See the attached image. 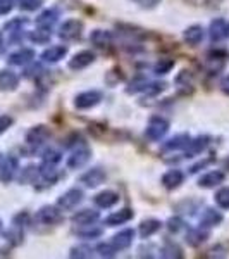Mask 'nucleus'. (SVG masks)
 Returning <instances> with one entry per match:
<instances>
[{
  "label": "nucleus",
  "mask_w": 229,
  "mask_h": 259,
  "mask_svg": "<svg viewBox=\"0 0 229 259\" xmlns=\"http://www.w3.org/2000/svg\"><path fill=\"white\" fill-rule=\"evenodd\" d=\"M66 54H68V49L64 45H53L41 54V59L45 62H59L61 59H64Z\"/></svg>",
  "instance_id": "16"
},
{
  "label": "nucleus",
  "mask_w": 229,
  "mask_h": 259,
  "mask_svg": "<svg viewBox=\"0 0 229 259\" xmlns=\"http://www.w3.org/2000/svg\"><path fill=\"white\" fill-rule=\"evenodd\" d=\"M95 204L98 207H112L114 204H118L119 200V195L116 192H110V190H105V192H100L98 195H95Z\"/></svg>",
  "instance_id": "19"
},
{
  "label": "nucleus",
  "mask_w": 229,
  "mask_h": 259,
  "mask_svg": "<svg viewBox=\"0 0 229 259\" xmlns=\"http://www.w3.org/2000/svg\"><path fill=\"white\" fill-rule=\"evenodd\" d=\"M183 180H185V175L180 169H170L162 177V183H164L165 189H178L183 183Z\"/></svg>",
  "instance_id": "17"
},
{
  "label": "nucleus",
  "mask_w": 229,
  "mask_h": 259,
  "mask_svg": "<svg viewBox=\"0 0 229 259\" xmlns=\"http://www.w3.org/2000/svg\"><path fill=\"white\" fill-rule=\"evenodd\" d=\"M103 180H105V171L100 168H93L83 175L81 183H85L86 187H98L103 183Z\"/></svg>",
  "instance_id": "12"
},
{
  "label": "nucleus",
  "mask_w": 229,
  "mask_h": 259,
  "mask_svg": "<svg viewBox=\"0 0 229 259\" xmlns=\"http://www.w3.org/2000/svg\"><path fill=\"white\" fill-rule=\"evenodd\" d=\"M167 130H169L167 121H165L164 118H160V116H153V118L150 119L145 135H147L150 140H160L162 137L167 133Z\"/></svg>",
  "instance_id": "1"
},
{
  "label": "nucleus",
  "mask_w": 229,
  "mask_h": 259,
  "mask_svg": "<svg viewBox=\"0 0 229 259\" xmlns=\"http://www.w3.org/2000/svg\"><path fill=\"white\" fill-rule=\"evenodd\" d=\"M162 257H181V250L173 242H167L165 247L162 249Z\"/></svg>",
  "instance_id": "32"
},
{
  "label": "nucleus",
  "mask_w": 229,
  "mask_h": 259,
  "mask_svg": "<svg viewBox=\"0 0 229 259\" xmlns=\"http://www.w3.org/2000/svg\"><path fill=\"white\" fill-rule=\"evenodd\" d=\"M19 85V78L16 73H12L9 69H2L0 71V90L4 92H12L16 90Z\"/></svg>",
  "instance_id": "10"
},
{
  "label": "nucleus",
  "mask_w": 229,
  "mask_h": 259,
  "mask_svg": "<svg viewBox=\"0 0 229 259\" xmlns=\"http://www.w3.org/2000/svg\"><path fill=\"white\" fill-rule=\"evenodd\" d=\"M95 220H98V212L91 211V209H83L73 216V221L76 225H88V223H93Z\"/></svg>",
  "instance_id": "23"
},
{
  "label": "nucleus",
  "mask_w": 229,
  "mask_h": 259,
  "mask_svg": "<svg viewBox=\"0 0 229 259\" xmlns=\"http://www.w3.org/2000/svg\"><path fill=\"white\" fill-rule=\"evenodd\" d=\"M220 87H222V90L226 92V94H229V74L226 78H224L222 81H220Z\"/></svg>",
  "instance_id": "43"
},
{
  "label": "nucleus",
  "mask_w": 229,
  "mask_h": 259,
  "mask_svg": "<svg viewBox=\"0 0 229 259\" xmlns=\"http://www.w3.org/2000/svg\"><path fill=\"white\" fill-rule=\"evenodd\" d=\"M59 161H61V154L57 152V150H48V152H45L43 162H52V164H57Z\"/></svg>",
  "instance_id": "38"
},
{
  "label": "nucleus",
  "mask_w": 229,
  "mask_h": 259,
  "mask_svg": "<svg viewBox=\"0 0 229 259\" xmlns=\"http://www.w3.org/2000/svg\"><path fill=\"white\" fill-rule=\"evenodd\" d=\"M50 137V132H48V128L47 126H35V128H31L30 132H28V137H26V140H28V144L30 145H41V144H45L47 142V139Z\"/></svg>",
  "instance_id": "9"
},
{
  "label": "nucleus",
  "mask_w": 229,
  "mask_h": 259,
  "mask_svg": "<svg viewBox=\"0 0 229 259\" xmlns=\"http://www.w3.org/2000/svg\"><path fill=\"white\" fill-rule=\"evenodd\" d=\"M18 166H19L18 157H14V156L6 157L2 162V168H0V182L9 183L11 180L14 178L16 171H18Z\"/></svg>",
  "instance_id": "6"
},
{
  "label": "nucleus",
  "mask_w": 229,
  "mask_h": 259,
  "mask_svg": "<svg viewBox=\"0 0 229 259\" xmlns=\"http://www.w3.org/2000/svg\"><path fill=\"white\" fill-rule=\"evenodd\" d=\"M207 145H209V137H198V139L193 140V142L190 140L188 147H186V149H188V150H186V152H188V157L197 156V154L202 152Z\"/></svg>",
  "instance_id": "25"
},
{
  "label": "nucleus",
  "mask_w": 229,
  "mask_h": 259,
  "mask_svg": "<svg viewBox=\"0 0 229 259\" xmlns=\"http://www.w3.org/2000/svg\"><path fill=\"white\" fill-rule=\"evenodd\" d=\"M159 230H160V221L147 220V221H143V223L140 225V235L143 237V239H147V237L153 235V233L159 232Z\"/></svg>",
  "instance_id": "28"
},
{
  "label": "nucleus",
  "mask_w": 229,
  "mask_h": 259,
  "mask_svg": "<svg viewBox=\"0 0 229 259\" xmlns=\"http://www.w3.org/2000/svg\"><path fill=\"white\" fill-rule=\"evenodd\" d=\"M190 144V137L188 135H178L174 139H170L169 142L164 144V150H178V149H186Z\"/></svg>",
  "instance_id": "26"
},
{
  "label": "nucleus",
  "mask_w": 229,
  "mask_h": 259,
  "mask_svg": "<svg viewBox=\"0 0 229 259\" xmlns=\"http://www.w3.org/2000/svg\"><path fill=\"white\" fill-rule=\"evenodd\" d=\"M133 218V211L131 209H121L119 212H112L109 218L105 220V223L109 227H116V225H123L126 221H130Z\"/></svg>",
  "instance_id": "20"
},
{
  "label": "nucleus",
  "mask_w": 229,
  "mask_h": 259,
  "mask_svg": "<svg viewBox=\"0 0 229 259\" xmlns=\"http://www.w3.org/2000/svg\"><path fill=\"white\" fill-rule=\"evenodd\" d=\"M207 237H209V233H207L205 230L197 228V230H191L188 235H186V242H188L190 245H198V244H202Z\"/></svg>",
  "instance_id": "30"
},
{
  "label": "nucleus",
  "mask_w": 229,
  "mask_h": 259,
  "mask_svg": "<svg viewBox=\"0 0 229 259\" xmlns=\"http://www.w3.org/2000/svg\"><path fill=\"white\" fill-rule=\"evenodd\" d=\"M215 202L222 209H229V187H224L215 194Z\"/></svg>",
  "instance_id": "31"
},
{
  "label": "nucleus",
  "mask_w": 229,
  "mask_h": 259,
  "mask_svg": "<svg viewBox=\"0 0 229 259\" xmlns=\"http://www.w3.org/2000/svg\"><path fill=\"white\" fill-rule=\"evenodd\" d=\"M91 44H95L97 47H107L112 41V33L110 31H103V30H95L90 35Z\"/></svg>",
  "instance_id": "22"
},
{
  "label": "nucleus",
  "mask_w": 229,
  "mask_h": 259,
  "mask_svg": "<svg viewBox=\"0 0 229 259\" xmlns=\"http://www.w3.org/2000/svg\"><path fill=\"white\" fill-rule=\"evenodd\" d=\"M93 61H95V54L90 52V50H83V52L76 54V56L69 61V68L71 69H83V68H86V66H90Z\"/></svg>",
  "instance_id": "11"
},
{
  "label": "nucleus",
  "mask_w": 229,
  "mask_h": 259,
  "mask_svg": "<svg viewBox=\"0 0 229 259\" xmlns=\"http://www.w3.org/2000/svg\"><path fill=\"white\" fill-rule=\"evenodd\" d=\"M57 18H59V12H57L55 9H48V11L41 12V14L38 16V19H36V24H38L41 30H50V28L55 24Z\"/></svg>",
  "instance_id": "18"
},
{
  "label": "nucleus",
  "mask_w": 229,
  "mask_h": 259,
  "mask_svg": "<svg viewBox=\"0 0 229 259\" xmlns=\"http://www.w3.org/2000/svg\"><path fill=\"white\" fill-rule=\"evenodd\" d=\"M81 200H83V192L78 190V189H71V190L66 192L62 197H59V200H57V206L64 211H71V209H74L78 204H81Z\"/></svg>",
  "instance_id": "2"
},
{
  "label": "nucleus",
  "mask_w": 229,
  "mask_h": 259,
  "mask_svg": "<svg viewBox=\"0 0 229 259\" xmlns=\"http://www.w3.org/2000/svg\"><path fill=\"white\" fill-rule=\"evenodd\" d=\"M0 228H2V221H0Z\"/></svg>",
  "instance_id": "45"
},
{
  "label": "nucleus",
  "mask_w": 229,
  "mask_h": 259,
  "mask_svg": "<svg viewBox=\"0 0 229 259\" xmlns=\"http://www.w3.org/2000/svg\"><path fill=\"white\" fill-rule=\"evenodd\" d=\"M167 228L170 230V232H180V230L183 228V221L180 218H173V220H169V225H167Z\"/></svg>",
  "instance_id": "41"
},
{
  "label": "nucleus",
  "mask_w": 229,
  "mask_h": 259,
  "mask_svg": "<svg viewBox=\"0 0 229 259\" xmlns=\"http://www.w3.org/2000/svg\"><path fill=\"white\" fill-rule=\"evenodd\" d=\"M185 40L188 41L190 45H198L200 41L203 40V28L202 26H191L185 31Z\"/></svg>",
  "instance_id": "27"
},
{
  "label": "nucleus",
  "mask_w": 229,
  "mask_h": 259,
  "mask_svg": "<svg viewBox=\"0 0 229 259\" xmlns=\"http://www.w3.org/2000/svg\"><path fill=\"white\" fill-rule=\"evenodd\" d=\"M81 30H83V23L78 19H69L66 21L64 24L61 26V31H59V36L64 40H76L78 36L81 35Z\"/></svg>",
  "instance_id": "3"
},
{
  "label": "nucleus",
  "mask_w": 229,
  "mask_h": 259,
  "mask_svg": "<svg viewBox=\"0 0 229 259\" xmlns=\"http://www.w3.org/2000/svg\"><path fill=\"white\" fill-rule=\"evenodd\" d=\"M0 45H2V35H0Z\"/></svg>",
  "instance_id": "44"
},
{
  "label": "nucleus",
  "mask_w": 229,
  "mask_h": 259,
  "mask_svg": "<svg viewBox=\"0 0 229 259\" xmlns=\"http://www.w3.org/2000/svg\"><path fill=\"white\" fill-rule=\"evenodd\" d=\"M173 66H174V61H170V59H160L155 64V73L157 74H165V73H169Z\"/></svg>",
  "instance_id": "34"
},
{
  "label": "nucleus",
  "mask_w": 229,
  "mask_h": 259,
  "mask_svg": "<svg viewBox=\"0 0 229 259\" xmlns=\"http://www.w3.org/2000/svg\"><path fill=\"white\" fill-rule=\"evenodd\" d=\"M229 36V21L227 19H222V18H217L210 23V38L219 41V40H224Z\"/></svg>",
  "instance_id": "7"
},
{
  "label": "nucleus",
  "mask_w": 229,
  "mask_h": 259,
  "mask_svg": "<svg viewBox=\"0 0 229 259\" xmlns=\"http://www.w3.org/2000/svg\"><path fill=\"white\" fill-rule=\"evenodd\" d=\"M133 239H135V232H133V230L130 228L123 230V232H119L118 235L112 239V245L118 250H124L133 244Z\"/></svg>",
  "instance_id": "13"
},
{
  "label": "nucleus",
  "mask_w": 229,
  "mask_h": 259,
  "mask_svg": "<svg viewBox=\"0 0 229 259\" xmlns=\"http://www.w3.org/2000/svg\"><path fill=\"white\" fill-rule=\"evenodd\" d=\"M12 9L11 0H0V14H7Z\"/></svg>",
  "instance_id": "42"
},
{
  "label": "nucleus",
  "mask_w": 229,
  "mask_h": 259,
  "mask_svg": "<svg viewBox=\"0 0 229 259\" xmlns=\"http://www.w3.org/2000/svg\"><path fill=\"white\" fill-rule=\"evenodd\" d=\"M71 256L73 257H90L91 256V249L90 247H78V249H73V252H71Z\"/></svg>",
  "instance_id": "39"
},
{
  "label": "nucleus",
  "mask_w": 229,
  "mask_h": 259,
  "mask_svg": "<svg viewBox=\"0 0 229 259\" xmlns=\"http://www.w3.org/2000/svg\"><path fill=\"white\" fill-rule=\"evenodd\" d=\"M97 250L100 252V256H102V257H105V256L107 257H112L116 252H118V249H116L112 244H100L98 247H97Z\"/></svg>",
  "instance_id": "36"
},
{
  "label": "nucleus",
  "mask_w": 229,
  "mask_h": 259,
  "mask_svg": "<svg viewBox=\"0 0 229 259\" xmlns=\"http://www.w3.org/2000/svg\"><path fill=\"white\" fill-rule=\"evenodd\" d=\"M90 156H91V152H90V149H88V147H80V149H76V150H74V152L69 156L68 166H69L71 169L81 168V166H85L86 162L90 161Z\"/></svg>",
  "instance_id": "8"
},
{
  "label": "nucleus",
  "mask_w": 229,
  "mask_h": 259,
  "mask_svg": "<svg viewBox=\"0 0 229 259\" xmlns=\"http://www.w3.org/2000/svg\"><path fill=\"white\" fill-rule=\"evenodd\" d=\"M38 173L41 175V178L47 180L50 183L57 180V169H55V164H52V162H43L41 168L38 169Z\"/></svg>",
  "instance_id": "29"
},
{
  "label": "nucleus",
  "mask_w": 229,
  "mask_h": 259,
  "mask_svg": "<svg viewBox=\"0 0 229 259\" xmlns=\"http://www.w3.org/2000/svg\"><path fill=\"white\" fill-rule=\"evenodd\" d=\"M224 173L222 171H210V173L203 175L202 178H200L198 185L203 187V189H212V187H217L220 183L224 182Z\"/></svg>",
  "instance_id": "15"
},
{
  "label": "nucleus",
  "mask_w": 229,
  "mask_h": 259,
  "mask_svg": "<svg viewBox=\"0 0 229 259\" xmlns=\"http://www.w3.org/2000/svg\"><path fill=\"white\" fill-rule=\"evenodd\" d=\"M81 228L76 230V233L81 237V239H97V237L102 235V228L95 227V225H80Z\"/></svg>",
  "instance_id": "24"
},
{
  "label": "nucleus",
  "mask_w": 229,
  "mask_h": 259,
  "mask_svg": "<svg viewBox=\"0 0 229 259\" xmlns=\"http://www.w3.org/2000/svg\"><path fill=\"white\" fill-rule=\"evenodd\" d=\"M222 221V214L215 209H205L200 218V225L202 227H214V225H219Z\"/></svg>",
  "instance_id": "21"
},
{
  "label": "nucleus",
  "mask_w": 229,
  "mask_h": 259,
  "mask_svg": "<svg viewBox=\"0 0 229 259\" xmlns=\"http://www.w3.org/2000/svg\"><path fill=\"white\" fill-rule=\"evenodd\" d=\"M36 175H38V168H35V166H28V168L23 169V175H21V183L33 182V180L36 178Z\"/></svg>",
  "instance_id": "33"
},
{
  "label": "nucleus",
  "mask_w": 229,
  "mask_h": 259,
  "mask_svg": "<svg viewBox=\"0 0 229 259\" xmlns=\"http://www.w3.org/2000/svg\"><path fill=\"white\" fill-rule=\"evenodd\" d=\"M36 220L43 225H57L62 221V214L57 207L53 206H45L36 212Z\"/></svg>",
  "instance_id": "4"
},
{
  "label": "nucleus",
  "mask_w": 229,
  "mask_h": 259,
  "mask_svg": "<svg viewBox=\"0 0 229 259\" xmlns=\"http://www.w3.org/2000/svg\"><path fill=\"white\" fill-rule=\"evenodd\" d=\"M102 100V94L97 90H90V92H83L76 97V107L78 109H90V107L97 106V104Z\"/></svg>",
  "instance_id": "5"
},
{
  "label": "nucleus",
  "mask_w": 229,
  "mask_h": 259,
  "mask_svg": "<svg viewBox=\"0 0 229 259\" xmlns=\"http://www.w3.org/2000/svg\"><path fill=\"white\" fill-rule=\"evenodd\" d=\"M30 38L33 41H36V44H47L50 40V35L47 30H40V31H33L30 35Z\"/></svg>",
  "instance_id": "35"
},
{
  "label": "nucleus",
  "mask_w": 229,
  "mask_h": 259,
  "mask_svg": "<svg viewBox=\"0 0 229 259\" xmlns=\"http://www.w3.org/2000/svg\"><path fill=\"white\" fill-rule=\"evenodd\" d=\"M12 123H14V119H12L11 116H7V114L0 116V133H4L7 128H11Z\"/></svg>",
  "instance_id": "40"
},
{
  "label": "nucleus",
  "mask_w": 229,
  "mask_h": 259,
  "mask_svg": "<svg viewBox=\"0 0 229 259\" xmlns=\"http://www.w3.org/2000/svg\"><path fill=\"white\" fill-rule=\"evenodd\" d=\"M41 6V0H19V7L23 11H36Z\"/></svg>",
  "instance_id": "37"
},
{
  "label": "nucleus",
  "mask_w": 229,
  "mask_h": 259,
  "mask_svg": "<svg viewBox=\"0 0 229 259\" xmlns=\"http://www.w3.org/2000/svg\"><path fill=\"white\" fill-rule=\"evenodd\" d=\"M33 57H35V52H33L31 49H21L18 52L11 54L9 56V64L12 66H26L28 62L33 61Z\"/></svg>",
  "instance_id": "14"
}]
</instances>
